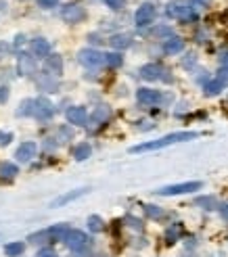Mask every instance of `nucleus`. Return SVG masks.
Returning <instances> with one entry per match:
<instances>
[{
    "mask_svg": "<svg viewBox=\"0 0 228 257\" xmlns=\"http://www.w3.org/2000/svg\"><path fill=\"white\" fill-rule=\"evenodd\" d=\"M105 63L109 65V67H120L122 63H124V57H122V54L120 52H107L105 54Z\"/></svg>",
    "mask_w": 228,
    "mask_h": 257,
    "instance_id": "obj_25",
    "label": "nucleus"
},
{
    "mask_svg": "<svg viewBox=\"0 0 228 257\" xmlns=\"http://www.w3.org/2000/svg\"><path fill=\"white\" fill-rule=\"evenodd\" d=\"M86 192H88V188H77V190H74V192H65V194H61L59 199H54L52 203H51V207H63L65 203H69V201L80 199L82 194H86Z\"/></svg>",
    "mask_w": 228,
    "mask_h": 257,
    "instance_id": "obj_16",
    "label": "nucleus"
},
{
    "mask_svg": "<svg viewBox=\"0 0 228 257\" xmlns=\"http://www.w3.org/2000/svg\"><path fill=\"white\" fill-rule=\"evenodd\" d=\"M61 17L65 23H80V21L86 19V11L80 4H67V6H63Z\"/></svg>",
    "mask_w": 228,
    "mask_h": 257,
    "instance_id": "obj_7",
    "label": "nucleus"
},
{
    "mask_svg": "<svg viewBox=\"0 0 228 257\" xmlns=\"http://www.w3.org/2000/svg\"><path fill=\"white\" fill-rule=\"evenodd\" d=\"M199 134L197 132H174V134H168L159 140H151V142H143V144H136L132 146L130 153H147V151H159V149H166L170 144H176V142H186V140H193L197 138Z\"/></svg>",
    "mask_w": 228,
    "mask_h": 257,
    "instance_id": "obj_1",
    "label": "nucleus"
},
{
    "mask_svg": "<svg viewBox=\"0 0 228 257\" xmlns=\"http://www.w3.org/2000/svg\"><path fill=\"white\" fill-rule=\"evenodd\" d=\"M31 52H34L36 57H51L49 40H44V38H36V40H31Z\"/></svg>",
    "mask_w": 228,
    "mask_h": 257,
    "instance_id": "obj_17",
    "label": "nucleus"
},
{
    "mask_svg": "<svg viewBox=\"0 0 228 257\" xmlns=\"http://www.w3.org/2000/svg\"><path fill=\"white\" fill-rule=\"evenodd\" d=\"M182 48H184V40H182V38H178V36H172V38H168V40L163 42V52H166V54H176Z\"/></svg>",
    "mask_w": 228,
    "mask_h": 257,
    "instance_id": "obj_18",
    "label": "nucleus"
},
{
    "mask_svg": "<svg viewBox=\"0 0 228 257\" xmlns=\"http://www.w3.org/2000/svg\"><path fill=\"white\" fill-rule=\"evenodd\" d=\"M155 6L151 4V2H143L136 9V13H134V21H136V25L138 27H147V25H151L153 23V19H155Z\"/></svg>",
    "mask_w": 228,
    "mask_h": 257,
    "instance_id": "obj_6",
    "label": "nucleus"
},
{
    "mask_svg": "<svg viewBox=\"0 0 228 257\" xmlns=\"http://www.w3.org/2000/svg\"><path fill=\"white\" fill-rule=\"evenodd\" d=\"M222 88H224V86L220 84L218 80H211V82H207V84H205V88H203V90H205V94H207V96H216Z\"/></svg>",
    "mask_w": 228,
    "mask_h": 257,
    "instance_id": "obj_28",
    "label": "nucleus"
},
{
    "mask_svg": "<svg viewBox=\"0 0 228 257\" xmlns=\"http://www.w3.org/2000/svg\"><path fill=\"white\" fill-rule=\"evenodd\" d=\"M0 50H2V46H0Z\"/></svg>",
    "mask_w": 228,
    "mask_h": 257,
    "instance_id": "obj_41",
    "label": "nucleus"
},
{
    "mask_svg": "<svg viewBox=\"0 0 228 257\" xmlns=\"http://www.w3.org/2000/svg\"><path fill=\"white\" fill-rule=\"evenodd\" d=\"M103 2L109 6V9H113V11H122L126 6V0H103Z\"/></svg>",
    "mask_w": 228,
    "mask_h": 257,
    "instance_id": "obj_33",
    "label": "nucleus"
},
{
    "mask_svg": "<svg viewBox=\"0 0 228 257\" xmlns=\"http://www.w3.org/2000/svg\"><path fill=\"white\" fill-rule=\"evenodd\" d=\"M69 232H72V230H69L67 224H57V226H52V228H51L52 240H65Z\"/></svg>",
    "mask_w": 228,
    "mask_h": 257,
    "instance_id": "obj_21",
    "label": "nucleus"
},
{
    "mask_svg": "<svg viewBox=\"0 0 228 257\" xmlns=\"http://www.w3.org/2000/svg\"><path fill=\"white\" fill-rule=\"evenodd\" d=\"M197 205H201L203 209H207V211H211V209H216V207H220L218 205V201L214 199V197H199L197 201H195Z\"/></svg>",
    "mask_w": 228,
    "mask_h": 257,
    "instance_id": "obj_27",
    "label": "nucleus"
},
{
    "mask_svg": "<svg viewBox=\"0 0 228 257\" xmlns=\"http://www.w3.org/2000/svg\"><path fill=\"white\" fill-rule=\"evenodd\" d=\"M201 182H182V184H172V186H163V188L155 190L161 197H176V194H186V192H195L201 190Z\"/></svg>",
    "mask_w": 228,
    "mask_h": 257,
    "instance_id": "obj_4",
    "label": "nucleus"
},
{
    "mask_svg": "<svg viewBox=\"0 0 228 257\" xmlns=\"http://www.w3.org/2000/svg\"><path fill=\"white\" fill-rule=\"evenodd\" d=\"M40 86H42V90H46V92H54V90H57V82H52V75H49V73H46L40 80Z\"/></svg>",
    "mask_w": 228,
    "mask_h": 257,
    "instance_id": "obj_29",
    "label": "nucleus"
},
{
    "mask_svg": "<svg viewBox=\"0 0 228 257\" xmlns=\"http://www.w3.org/2000/svg\"><path fill=\"white\" fill-rule=\"evenodd\" d=\"M111 117V109H109L107 105H101V107H97L94 109V113L88 117V126L94 130V128H99V126H103V123H107V119Z\"/></svg>",
    "mask_w": 228,
    "mask_h": 257,
    "instance_id": "obj_11",
    "label": "nucleus"
},
{
    "mask_svg": "<svg viewBox=\"0 0 228 257\" xmlns=\"http://www.w3.org/2000/svg\"><path fill=\"white\" fill-rule=\"evenodd\" d=\"M46 73L52 75V77H59L63 73V59L61 54H52V57H46V63H44Z\"/></svg>",
    "mask_w": 228,
    "mask_h": 257,
    "instance_id": "obj_15",
    "label": "nucleus"
},
{
    "mask_svg": "<svg viewBox=\"0 0 228 257\" xmlns=\"http://www.w3.org/2000/svg\"><path fill=\"white\" fill-rule=\"evenodd\" d=\"M109 42H111L115 50H126V48H130V44H132V36L130 34H115Z\"/></svg>",
    "mask_w": 228,
    "mask_h": 257,
    "instance_id": "obj_19",
    "label": "nucleus"
},
{
    "mask_svg": "<svg viewBox=\"0 0 228 257\" xmlns=\"http://www.w3.org/2000/svg\"><path fill=\"white\" fill-rule=\"evenodd\" d=\"M19 174V169L15 163H9V161H2L0 163V178H6V180H11V178H15Z\"/></svg>",
    "mask_w": 228,
    "mask_h": 257,
    "instance_id": "obj_20",
    "label": "nucleus"
},
{
    "mask_svg": "<svg viewBox=\"0 0 228 257\" xmlns=\"http://www.w3.org/2000/svg\"><path fill=\"white\" fill-rule=\"evenodd\" d=\"M145 213L149 217H153V220H159V217H163V211L157 205H145Z\"/></svg>",
    "mask_w": 228,
    "mask_h": 257,
    "instance_id": "obj_31",
    "label": "nucleus"
},
{
    "mask_svg": "<svg viewBox=\"0 0 228 257\" xmlns=\"http://www.w3.org/2000/svg\"><path fill=\"white\" fill-rule=\"evenodd\" d=\"M23 249H25L23 243H9V245H4V253L9 257H17L23 253Z\"/></svg>",
    "mask_w": 228,
    "mask_h": 257,
    "instance_id": "obj_26",
    "label": "nucleus"
},
{
    "mask_svg": "<svg viewBox=\"0 0 228 257\" xmlns=\"http://www.w3.org/2000/svg\"><path fill=\"white\" fill-rule=\"evenodd\" d=\"M218 209H220V215L224 217V222H228V203H222Z\"/></svg>",
    "mask_w": 228,
    "mask_h": 257,
    "instance_id": "obj_39",
    "label": "nucleus"
},
{
    "mask_svg": "<svg viewBox=\"0 0 228 257\" xmlns=\"http://www.w3.org/2000/svg\"><path fill=\"white\" fill-rule=\"evenodd\" d=\"M67 121L74 123V126H86L88 123V113H86L84 107H72L67 109Z\"/></svg>",
    "mask_w": 228,
    "mask_h": 257,
    "instance_id": "obj_12",
    "label": "nucleus"
},
{
    "mask_svg": "<svg viewBox=\"0 0 228 257\" xmlns=\"http://www.w3.org/2000/svg\"><path fill=\"white\" fill-rule=\"evenodd\" d=\"M126 222H128V224L132 226V228H136V230H143V222H140V220H136V217L128 215V217H126Z\"/></svg>",
    "mask_w": 228,
    "mask_h": 257,
    "instance_id": "obj_35",
    "label": "nucleus"
},
{
    "mask_svg": "<svg viewBox=\"0 0 228 257\" xmlns=\"http://www.w3.org/2000/svg\"><path fill=\"white\" fill-rule=\"evenodd\" d=\"M166 15L172 19H180V21H195L197 19V13L193 11V6L184 2V0H174L166 6Z\"/></svg>",
    "mask_w": 228,
    "mask_h": 257,
    "instance_id": "obj_2",
    "label": "nucleus"
},
{
    "mask_svg": "<svg viewBox=\"0 0 228 257\" xmlns=\"http://www.w3.org/2000/svg\"><path fill=\"white\" fill-rule=\"evenodd\" d=\"M49 240H52L51 230H40L29 236V243H34V245H44V243H49Z\"/></svg>",
    "mask_w": 228,
    "mask_h": 257,
    "instance_id": "obj_24",
    "label": "nucleus"
},
{
    "mask_svg": "<svg viewBox=\"0 0 228 257\" xmlns=\"http://www.w3.org/2000/svg\"><path fill=\"white\" fill-rule=\"evenodd\" d=\"M151 34H153V36H166V38H172V29H170L168 25H159V27H155Z\"/></svg>",
    "mask_w": 228,
    "mask_h": 257,
    "instance_id": "obj_34",
    "label": "nucleus"
},
{
    "mask_svg": "<svg viewBox=\"0 0 228 257\" xmlns=\"http://www.w3.org/2000/svg\"><path fill=\"white\" fill-rule=\"evenodd\" d=\"M209 2H211V0H191L193 6H207Z\"/></svg>",
    "mask_w": 228,
    "mask_h": 257,
    "instance_id": "obj_40",
    "label": "nucleus"
},
{
    "mask_svg": "<svg viewBox=\"0 0 228 257\" xmlns=\"http://www.w3.org/2000/svg\"><path fill=\"white\" fill-rule=\"evenodd\" d=\"M77 59H80V63L86 65V67H99L101 63H105V54H101L99 50H94V48L80 50Z\"/></svg>",
    "mask_w": 228,
    "mask_h": 257,
    "instance_id": "obj_9",
    "label": "nucleus"
},
{
    "mask_svg": "<svg viewBox=\"0 0 228 257\" xmlns=\"http://www.w3.org/2000/svg\"><path fill=\"white\" fill-rule=\"evenodd\" d=\"M88 228L92 232H101V230H103V220H101L99 215H90L88 217Z\"/></svg>",
    "mask_w": 228,
    "mask_h": 257,
    "instance_id": "obj_30",
    "label": "nucleus"
},
{
    "mask_svg": "<svg viewBox=\"0 0 228 257\" xmlns=\"http://www.w3.org/2000/svg\"><path fill=\"white\" fill-rule=\"evenodd\" d=\"M31 115L38 119H51L52 117V105L46 98L31 100Z\"/></svg>",
    "mask_w": 228,
    "mask_h": 257,
    "instance_id": "obj_10",
    "label": "nucleus"
},
{
    "mask_svg": "<svg viewBox=\"0 0 228 257\" xmlns=\"http://www.w3.org/2000/svg\"><path fill=\"white\" fill-rule=\"evenodd\" d=\"M65 243H67V247L72 249L74 253H82L84 249H88V247H90V238L86 236L82 230H72V232L67 234Z\"/></svg>",
    "mask_w": 228,
    "mask_h": 257,
    "instance_id": "obj_5",
    "label": "nucleus"
},
{
    "mask_svg": "<svg viewBox=\"0 0 228 257\" xmlns=\"http://www.w3.org/2000/svg\"><path fill=\"white\" fill-rule=\"evenodd\" d=\"M36 257H57V253H54L51 247H44V249H40V251H38Z\"/></svg>",
    "mask_w": 228,
    "mask_h": 257,
    "instance_id": "obj_36",
    "label": "nucleus"
},
{
    "mask_svg": "<svg viewBox=\"0 0 228 257\" xmlns=\"http://www.w3.org/2000/svg\"><path fill=\"white\" fill-rule=\"evenodd\" d=\"M216 80L222 84V86H228V65H224V67H220V71H218V75H216Z\"/></svg>",
    "mask_w": 228,
    "mask_h": 257,
    "instance_id": "obj_32",
    "label": "nucleus"
},
{
    "mask_svg": "<svg viewBox=\"0 0 228 257\" xmlns=\"http://www.w3.org/2000/svg\"><path fill=\"white\" fill-rule=\"evenodd\" d=\"M182 232H184V230H182V224H172L170 228H168V232H166V240H168L170 245L176 243V240L182 236Z\"/></svg>",
    "mask_w": 228,
    "mask_h": 257,
    "instance_id": "obj_23",
    "label": "nucleus"
},
{
    "mask_svg": "<svg viewBox=\"0 0 228 257\" xmlns=\"http://www.w3.org/2000/svg\"><path fill=\"white\" fill-rule=\"evenodd\" d=\"M13 140V134H9V132H0V146H6Z\"/></svg>",
    "mask_w": 228,
    "mask_h": 257,
    "instance_id": "obj_37",
    "label": "nucleus"
},
{
    "mask_svg": "<svg viewBox=\"0 0 228 257\" xmlns=\"http://www.w3.org/2000/svg\"><path fill=\"white\" fill-rule=\"evenodd\" d=\"M36 151H38L36 142H23V144L17 146V151H15V157H17L21 163H27L31 157H36Z\"/></svg>",
    "mask_w": 228,
    "mask_h": 257,
    "instance_id": "obj_14",
    "label": "nucleus"
},
{
    "mask_svg": "<svg viewBox=\"0 0 228 257\" xmlns=\"http://www.w3.org/2000/svg\"><path fill=\"white\" fill-rule=\"evenodd\" d=\"M140 77H143V80H149V82H157V80L172 82L170 71L163 65H159V63H147V65H143V67H140Z\"/></svg>",
    "mask_w": 228,
    "mask_h": 257,
    "instance_id": "obj_3",
    "label": "nucleus"
},
{
    "mask_svg": "<svg viewBox=\"0 0 228 257\" xmlns=\"http://www.w3.org/2000/svg\"><path fill=\"white\" fill-rule=\"evenodd\" d=\"M136 98L140 105H157L161 100L159 90H151V88H140L136 92Z\"/></svg>",
    "mask_w": 228,
    "mask_h": 257,
    "instance_id": "obj_13",
    "label": "nucleus"
},
{
    "mask_svg": "<svg viewBox=\"0 0 228 257\" xmlns=\"http://www.w3.org/2000/svg\"><path fill=\"white\" fill-rule=\"evenodd\" d=\"M17 71L23 77H29V75L36 73V59L31 57L29 52H19V57H17Z\"/></svg>",
    "mask_w": 228,
    "mask_h": 257,
    "instance_id": "obj_8",
    "label": "nucleus"
},
{
    "mask_svg": "<svg viewBox=\"0 0 228 257\" xmlns=\"http://www.w3.org/2000/svg\"><path fill=\"white\" fill-rule=\"evenodd\" d=\"M57 2H59V0H38V4H40L42 9H52Z\"/></svg>",
    "mask_w": 228,
    "mask_h": 257,
    "instance_id": "obj_38",
    "label": "nucleus"
},
{
    "mask_svg": "<svg viewBox=\"0 0 228 257\" xmlns=\"http://www.w3.org/2000/svg\"><path fill=\"white\" fill-rule=\"evenodd\" d=\"M90 153H92V146L88 144V142H80L74 149V157L77 159V161H84V159H88L90 157Z\"/></svg>",
    "mask_w": 228,
    "mask_h": 257,
    "instance_id": "obj_22",
    "label": "nucleus"
}]
</instances>
